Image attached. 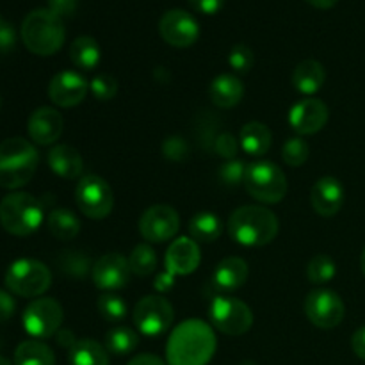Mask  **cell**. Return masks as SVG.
Returning <instances> with one entry per match:
<instances>
[{
  "label": "cell",
  "instance_id": "cell-17",
  "mask_svg": "<svg viewBox=\"0 0 365 365\" xmlns=\"http://www.w3.org/2000/svg\"><path fill=\"white\" fill-rule=\"evenodd\" d=\"M291 127L298 134L310 135L319 132L328 121V107L327 103L317 98H305L296 103L289 114Z\"/></svg>",
  "mask_w": 365,
  "mask_h": 365
},
{
  "label": "cell",
  "instance_id": "cell-29",
  "mask_svg": "<svg viewBox=\"0 0 365 365\" xmlns=\"http://www.w3.org/2000/svg\"><path fill=\"white\" fill-rule=\"evenodd\" d=\"M14 365H56V355L41 341H25L14 351Z\"/></svg>",
  "mask_w": 365,
  "mask_h": 365
},
{
  "label": "cell",
  "instance_id": "cell-7",
  "mask_svg": "<svg viewBox=\"0 0 365 365\" xmlns=\"http://www.w3.org/2000/svg\"><path fill=\"white\" fill-rule=\"evenodd\" d=\"M245 187L250 196L262 203H278L287 192V178L284 171L273 163L259 160L248 166L245 178Z\"/></svg>",
  "mask_w": 365,
  "mask_h": 365
},
{
  "label": "cell",
  "instance_id": "cell-23",
  "mask_svg": "<svg viewBox=\"0 0 365 365\" xmlns=\"http://www.w3.org/2000/svg\"><path fill=\"white\" fill-rule=\"evenodd\" d=\"M210 100L220 109H232L237 106L245 95V86L235 75L223 73L217 75L210 84Z\"/></svg>",
  "mask_w": 365,
  "mask_h": 365
},
{
  "label": "cell",
  "instance_id": "cell-16",
  "mask_svg": "<svg viewBox=\"0 0 365 365\" xmlns=\"http://www.w3.org/2000/svg\"><path fill=\"white\" fill-rule=\"evenodd\" d=\"M88 82L77 71L64 70L53 75L48 84V96L57 107H75L86 98Z\"/></svg>",
  "mask_w": 365,
  "mask_h": 365
},
{
  "label": "cell",
  "instance_id": "cell-6",
  "mask_svg": "<svg viewBox=\"0 0 365 365\" xmlns=\"http://www.w3.org/2000/svg\"><path fill=\"white\" fill-rule=\"evenodd\" d=\"M52 273L43 262L34 259H20L9 266L6 273V287L21 298H38L48 291Z\"/></svg>",
  "mask_w": 365,
  "mask_h": 365
},
{
  "label": "cell",
  "instance_id": "cell-2",
  "mask_svg": "<svg viewBox=\"0 0 365 365\" xmlns=\"http://www.w3.org/2000/svg\"><path fill=\"white\" fill-rule=\"evenodd\" d=\"M228 234L235 242L248 248L266 246L277 237L278 220L266 207H239L228 217Z\"/></svg>",
  "mask_w": 365,
  "mask_h": 365
},
{
  "label": "cell",
  "instance_id": "cell-4",
  "mask_svg": "<svg viewBox=\"0 0 365 365\" xmlns=\"http://www.w3.org/2000/svg\"><path fill=\"white\" fill-rule=\"evenodd\" d=\"M66 31L64 24L50 9H36L25 16L21 24L24 45L36 56H52L63 46Z\"/></svg>",
  "mask_w": 365,
  "mask_h": 365
},
{
  "label": "cell",
  "instance_id": "cell-18",
  "mask_svg": "<svg viewBox=\"0 0 365 365\" xmlns=\"http://www.w3.org/2000/svg\"><path fill=\"white\" fill-rule=\"evenodd\" d=\"M200 248L198 242L191 237H178L170 245L164 259L168 273L175 277H185L191 274L200 266Z\"/></svg>",
  "mask_w": 365,
  "mask_h": 365
},
{
  "label": "cell",
  "instance_id": "cell-39",
  "mask_svg": "<svg viewBox=\"0 0 365 365\" xmlns=\"http://www.w3.org/2000/svg\"><path fill=\"white\" fill-rule=\"evenodd\" d=\"M91 93L95 95V98L102 100V102H109L118 95V81L113 75H98L91 81Z\"/></svg>",
  "mask_w": 365,
  "mask_h": 365
},
{
  "label": "cell",
  "instance_id": "cell-49",
  "mask_svg": "<svg viewBox=\"0 0 365 365\" xmlns=\"http://www.w3.org/2000/svg\"><path fill=\"white\" fill-rule=\"evenodd\" d=\"M57 342H59V344L63 346V348L70 349L71 346H73L75 342H77V339H75L73 331H70V330H59V331H57Z\"/></svg>",
  "mask_w": 365,
  "mask_h": 365
},
{
  "label": "cell",
  "instance_id": "cell-20",
  "mask_svg": "<svg viewBox=\"0 0 365 365\" xmlns=\"http://www.w3.org/2000/svg\"><path fill=\"white\" fill-rule=\"evenodd\" d=\"M310 203L319 216H335L344 203V187L334 177L319 178L310 191Z\"/></svg>",
  "mask_w": 365,
  "mask_h": 365
},
{
  "label": "cell",
  "instance_id": "cell-42",
  "mask_svg": "<svg viewBox=\"0 0 365 365\" xmlns=\"http://www.w3.org/2000/svg\"><path fill=\"white\" fill-rule=\"evenodd\" d=\"M16 45V32L7 20L0 16V53H7Z\"/></svg>",
  "mask_w": 365,
  "mask_h": 365
},
{
  "label": "cell",
  "instance_id": "cell-1",
  "mask_svg": "<svg viewBox=\"0 0 365 365\" xmlns=\"http://www.w3.org/2000/svg\"><path fill=\"white\" fill-rule=\"evenodd\" d=\"M216 351L212 328L200 319L178 324L170 335L166 356L170 365H207Z\"/></svg>",
  "mask_w": 365,
  "mask_h": 365
},
{
  "label": "cell",
  "instance_id": "cell-54",
  "mask_svg": "<svg viewBox=\"0 0 365 365\" xmlns=\"http://www.w3.org/2000/svg\"><path fill=\"white\" fill-rule=\"evenodd\" d=\"M0 109H2V96H0Z\"/></svg>",
  "mask_w": 365,
  "mask_h": 365
},
{
  "label": "cell",
  "instance_id": "cell-21",
  "mask_svg": "<svg viewBox=\"0 0 365 365\" xmlns=\"http://www.w3.org/2000/svg\"><path fill=\"white\" fill-rule=\"evenodd\" d=\"M48 166L61 178L73 180L81 177L84 171V160L73 146L56 145L48 152Z\"/></svg>",
  "mask_w": 365,
  "mask_h": 365
},
{
  "label": "cell",
  "instance_id": "cell-13",
  "mask_svg": "<svg viewBox=\"0 0 365 365\" xmlns=\"http://www.w3.org/2000/svg\"><path fill=\"white\" fill-rule=\"evenodd\" d=\"M159 32L164 41L177 48H187L200 38V25L192 14L184 9H170L159 21Z\"/></svg>",
  "mask_w": 365,
  "mask_h": 365
},
{
  "label": "cell",
  "instance_id": "cell-28",
  "mask_svg": "<svg viewBox=\"0 0 365 365\" xmlns=\"http://www.w3.org/2000/svg\"><path fill=\"white\" fill-rule=\"evenodd\" d=\"M189 234L191 239L198 242H214L223 234V223L220 217L212 212H198L189 221Z\"/></svg>",
  "mask_w": 365,
  "mask_h": 365
},
{
  "label": "cell",
  "instance_id": "cell-24",
  "mask_svg": "<svg viewBox=\"0 0 365 365\" xmlns=\"http://www.w3.org/2000/svg\"><path fill=\"white\" fill-rule=\"evenodd\" d=\"M327 78L323 64L316 59H305L296 66L292 73V84L303 95H314L319 91Z\"/></svg>",
  "mask_w": 365,
  "mask_h": 365
},
{
  "label": "cell",
  "instance_id": "cell-47",
  "mask_svg": "<svg viewBox=\"0 0 365 365\" xmlns=\"http://www.w3.org/2000/svg\"><path fill=\"white\" fill-rule=\"evenodd\" d=\"M173 285H175V274L164 271V273L157 274L153 287H155V291L159 292H168L170 289H173Z\"/></svg>",
  "mask_w": 365,
  "mask_h": 365
},
{
  "label": "cell",
  "instance_id": "cell-15",
  "mask_svg": "<svg viewBox=\"0 0 365 365\" xmlns=\"http://www.w3.org/2000/svg\"><path fill=\"white\" fill-rule=\"evenodd\" d=\"M130 264L121 253H106L93 266V282L103 291L123 289L130 280Z\"/></svg>",
  "mask_w": 365,
  "mask_h": 365
},
{
  "label": "cell",
  "instance_id": "cell-41",
  "mask_svg": "<svg viewBox=\"0 0 365 365\" xmlns=\"http://www.w3.org/2000/svg\"><path fill=\"white\" fill-rule=\"evenodd\" d=\"M214 150H216L217 155L230 160L237 155L239 143L235 141V138L232 134H220L216 139H214Z\"/></svg>",
  "mask_w": 365,
  "mask_h": 365
},
{
  "label": "cell",
  "instance_id": "cell-30",
  "mask_svg": "<svg viewBox=\"0 0 365 365\" xmlns=\"http://www.w3.org/2000/svg\"><path fill=\"white\" fill-rule=\"evenodd\" d=\"M46 223H48L50 234L59 241H71L81 232V221L68 209H53Z\"/></svg>",
  "mask_w": 365,
  "mask_h": 365
},
{
  "label": "cell",
  "instance_id": "cell-10",
  "mask_svg": "<svg viewBox=\"0 0 365 365\" xmlns=\"http://www.w3.org/2000/svg\"><path fill=\"white\" fill-rule=\"evenodd\" d=\"M63 319V307L52 298H38L29 303L21 317L25 331L34 339H48L56 335Z\"/></svg>",
  "mask_w": 365,
  "mask_h": 365
},
{
  "label": "cell",
  "instance_id": "cell-22",
  "mask_svg": "<svg viewBox=\"0 0 365 365\" xmlns=\"http://www.w3.org/2000/svg\"><path fill=\"white\" fill-rule=\"evenodd\" d=\"M248 264L241 257H227L216 266L212 280L221 291H237L248 280Z\"/></svg>",
  "mask_w": 365,
  "mask_h": 365
},
{
  "label": "cell",
  "instance_id": "cell-50",
  "mask_svg": "<svg viewBox=\"0 0 365 365\" xmlns=\"http://www.w3.org/2000/svg\"><path fill=\"white\" fill-rule=\"evenodd\" d=\"M307 2L317 9H331V7L337 6L339 0H307Z\"/></svg>",
  "mask_w": 365,
  "mask_h": 365
},
{
  "label": "cell",
  "instance_id": "cell-31",
  "mask_svg": "<svg viewBox=\"0 0 365 365\" xmlns=\"http://www.w3.org/2000/svg\"><path fill=\"white\" fill-rule=\"evenodd\" d=\"M57 269L63 274L71 278H86L89 273H93L91 259L86 255L84 252H78V250H66V252H61L56 259Z\"/></svg>",
  "mask_w": 365,
  "mask_h": 365
},
{
  "label": "cell",
  "instance_id": "cell-48",
  "mask_svg": "<svg viewBox=\"0 0 365 365\" xmlns=\"http://www.w3.org/2000/svg\"><path fill=\"white\" fill-rule=\"evenodd\" d=\"M127 365H166V364H164L159 356L145 353V355H138L135 359H132Z\"/></svg>",
  "mask_w": 365,
  "mask_h": 365
},
{
  "label": "cell",
  "instance_id": "cell-46",
  "mask_svg": "<svg viewBox=\"0 0 365 365\" xmlns=\"http://www.w3.org/2000/svg\"><path fill=\"white\" fill-rule=\"evenodd\" d=\"M351 348L359 359L365 360V327L359 328L351 337Z\"/></svg>",
  "mask_w": 365,
  "mask_h": 365
},
{
  "label": "cell",
  "instance_id": "cell-53",
  "mask_svg": "<svg viewBox=\"0 0 365 365\" xmlns=\"http://www.w3.org/2000/svg\"><path fill=\"white\" fill-rule=\"evenodd\" d=\"M242 365H255V364H252V362H245Z\"/></svg>",
  "mask_w": 365,
  "mask_h": 365
},
{
  "label": "cell",
  "instance_id": "cell-51",
  "mask_svg": "<svg viewBox=\"0 0 365 365\" xmlns=\"http://www.w3.org/2000/svg\"><path fill=\"white\" fill-rule=\"evenodd\" d=\"M360 267H362V273H364V277H365V248H364V252H362V257H360Z\"/></svg>",
  "mask_w": 365,
  "mask_h": 365
},
{
  "label": "cell",
  "instance_id": "cell-3",
  "mask_svg": "<svg viewBox=\"0 0 365 365\" xmlns=\"http://www.w3.org/2000/svg\"><path fill=\"white\" fill-rule=\"evenodd\" d=\"M38 150L21 138L0 143V187L20 189L31 182L38 168Z\"/></svg>",
  "mask_w": 365,
  "mask_h": 365
},
{
  "label": "cell",
  "instance_id": "cell-27",
  "mask_svg": "<svg viewBox=\"0 0 365 365\" xmlns=\"http://www.w3.org/2000/svg\"><path fill=\"white\" fill-rule=\"evenodd\" d=\"M71 365H109V351L93 339H78L68 355Z\"/></svg>",
  "mask_w": 365,
  "mask_h": 365
},
{
  "label": "cell",
  "instance_id": "cell-43",
  "mask_svg": "<svg viewBox=\"0 0 365 365\" xmlns=\"http://www.w3.org/2000/svg\"><path fill=\"white\" fill-rule=\"evenodd\" d=\"M78 0H48V9L63 20V18L73 16L77 11Z\"/></svg>",
  "mask_w": 365,
  "mask_h": 365
},
{
  "label": "cell",
  "instance_id": "cell-26",
  "mask_svg": "<svg viewBox=\"0 0 365 365\" xmlns=\"http://www.w3.org/2000/svg\"><path fill=\"white\" fill-rule=\"evenodd\" d=\"M100 57H102V50H100V45L96 43V39L91 38V36H78L71 43L70 59L81 70H95L100 64Z\"/></svg>",
  "mask_w": 365,
  "mask_h": 365
},
{
  "label": "cell",
  "instance_id": "cell-40",
  "mask_svg": "<svg viewBox=\"0 0 365 365\" xmlns=\"http://www.w3.org/2000/svg\"><path fill=\"white\" fill-rule=\"evenodd\" d=\"M191 153L189 150V145L185 139L178 138V135H171L166 141L163 143V155L166 159L175 160V163H180V160H185Z\"/></svg>",
  "mask_w": 365,
  "mask_h": 365
},
{
  "label": "cell",
  "instance_id": "cell-35",
  "mask_svg": "<svg viewBox=\"0 0 365 365\" xmlns=\"http://www.w3.org/2000/svg\"><path fill=\"white\" fill-rule=\"evenodd\" d=\"M335 277V262L328 255H316L307 266V278L312 284H327Z\"/></svg>",
  "mask_w": 365,
  "mask_h": 365
},
{
  "label": "cell",
  "instance_id": "cell-36",
  "mask_svg": "<svg viewBox=\"0 0 365 365\" xmlns=\"http://www.w3.org/2000/svg\"><path fill=\"white\" fill-rule=\"evenodd\" d=\"M310 155V146L305 139L302 138H291L285 141L284 148H282V157L284 163L291 168L303 166Z\"/></svg>",
  "mask_w": 365,
  "mask_h": 365
},
{
  "label": "cell",
  "instance_id": "cell-38",
  "mask_svg": "<svg viewBox=\"0 0 365 365\" xmlns=\"http://www.w3.org/2000/svg\"><path fill=\"white\" fill-rule=\"evenodd\" d=\"M246 171H248V166H246L242 160H227V163L220 168L221 184H225L227 187H237L239 184H245Z\"/></svg>",
  "mask_w": 365,
  "mask_h": 365
},
{
  "label": "cell",
  "instance_id": "cell-32",
  "mask_svg": "<svg viewBox=\"0 0 365 365\" xmlns=\"http://www.w3.org/2000/svg\"><path fill=\"white\" fill-rule=\"evenodd\" d=\"M139 344V335L128 327H116L107 331L106 335V348L109 353L118 356L128 355L134 351Z\"/></svg>",
  "mask_w": 365,
  "mask_h": 365
},
{
  "label": "cell",
  "instance_id": "cell-44",
  "mask_svg": "<svg viewBox=\"0 0 365 365\" xmlns=\"http://www.w3.org/2000/svg\"><path fill=\"white\" fill-rule=\"evenodd\" d=\"M189 4L202 14H216L223 9L225 0H189Z\"/></svg>",
  "mask_w": 365,
  "mask_h": 365
},
{
  "label": "cell",
  "instance_id": "cell-34",
  "mask_svg": "<svg viewBox=\"0 0 365 365\" xmlns=\"http://www.w3.org/2000/svg\"><path fill=\"white\" fill-rule=\"evenodd\" d=\"M96 307H98L100 316L109 321V323H118V321L125 319L128 312L127 303L116 294H102L98 298Z\"/></svg>",
  "mask_w": 365,
  "mask_h": 365
},
{
  "label": "cell",
  "instance_id": "cell-45",
  "mask_svg": "<svg viewBox=\"0 0 365 365\" xmlns=\"http://www.w3.org/2000/svg\"><path fill=\"white\" fill-rule=\"evenodd\" d=\"M16 312V302L13 296L6 291H0V323L11 319Z\"/></svg>",
  "mask_w": 365,
  "mask_h": 365
},
{
  "label": "cell",
  "instance_id": "cell-11",
  "mask_svg": "<svg viewBox=\"0 0 365 365\" xmlns=\"http://www.w3.org/2000/svg\"><path fill=\"white\" fill-rule=\"evenodd\" d=\"M173 323V307L160 296H145L134 309V324L146 337H159Z\"/></svg>",
  "mask_w": 365,
  "mask_h": 365
},
{
  "label": "cell",
  "instance_id": "cell-8",
  "mask_svg": "<svg viewBox=\"0 0 365 365\" xmlns=\"http://www.w3.org/2000/svg\"><path fill=\"white\" fill-rule=\"evenodd\" d=\"M75 200L89 220H103L113 212L114 192L110 185L98 175H84L75 189Z\"/></svg>",
  "mask_w": 365,
  "mask_h": 365
},
{
  "label": "cell",
  "instance_id": "cell-9",
  "mask_svg": "<svg viewBox=\"0 0 365 365\" xmlns=\"http://www.w3.org/2000/svg\"><path fill=\"white\" fill-rule=\"evenodd\" d=\"M210 321L225 335H242L252 328L253 314L246 303L230 296H217L209 309Z\"/></svg>",
  "mask_w": 365,
  "mask_h": 365
},
{
  "label": "cell",
  "instance_id": "cell-5",
  "mask_svg": "<svg viewBox=\"0 0 365 365\" xmlns=\"http://www.w3.org/2000/svg\"><path fill=\"white\" fill-rule=\"evenodd\" d=\"M41 203L29 192H11L0 202V225L11 235H31L41 227Z\"/></svg>",
  "mask_w": 365,
  "mask_h": 365
},
{
  "label": "cell",
  "instance_id": "cell-37",
  "mask_svg": "<svg viewBox=\"0 0 365 365\" xmlns=\"http://www.w3.org/2000/svg\"><path fill=\"white\" fill-rule=\"evenodd\" d=\"M253 63H255V56H253L252 48L245 43H237L232 46L230 53H228V64L237 73H248L252 70Z\"/></svg>",
  "mask_w": 365,
  "mask_h": 365
},
{
  "label": "cell",
  "instance_id": "cell-19",
  "mask_svg": "<svg viewBox=\"0 0 365 365\" xmlns=\"http://www.w3.org/2000/svg\"><path fill=\"white\" fill-rule=\"evenodd\" d=\"M63 116L52 107H39L31 114L27 123L29 135L36 145H52L63 134Z\"/></svg>",
  "mask_w": 365,
  "mask_h": 365
},
{
  "label": "cell",
  "instance_id": "cell-12",
  "mask_svg": "<svg viewBox=\"0 0 365 365\" xmlns=\"http://www.w3.org/2000/svg\"><path fill=\"white\" fill-rule=\"evenodd\" d=\"M344 302L330 289H316L305 299V314L310 323L323 330L339 327L344 319Z\"/></svg>",
  "mask_w": 365,
  "mask_h": 365
},
{
  "label": "cell",
  "instance_id": "cell-14",
  "mask_svg": "<svg viewBox=\"0 0 365 365\" xmlns=\"http://www.w3.org/2000/svg\"><path fill=\"white\" fill-rule=\"evenodd\" d=\"M180 217L170 205H153L143 212L139 220V232L150 242H166L177 235Z\"/></svg>",
  "mask_w": 365,
  "mask_h": 365
},
{
  "label": "cell",
  "instance_id": "cell-33",
  "mask_svg": "<svg viewBox=\"0 0 365 365\" xmlns=\"http://www.w3.org/2000/svg\"><path fill=\"white\" fill-rule=\"evenodd\" d=\"M132 273L138 277H148L157 269V253L150 245H138L128 257Z\"/></svg>",
  "mask_w": 365,
  "mask_h": 365
},
{
  "label": "cell",
  "instance_id": "cell-52",
  "mask_svg": "<svg viewBox=\"0 0 365 365\" xmlns=\"http://www.w3.org/2000/svg\"><path fill=\"white\" fill-rule=\"evenodd\" d=\"M0 365H11L9 360H6L4 356H0Z\"/></svg>",
  "mask_w": 365,
  "mask_h": 365
},
{
  "label": "cell",
  "instance_id": "cell-25",
  "mask_svg": "<svg viewBox=\"0 0 365 365\" xmlns=\"http://www.w3.org/2000/svg\"><path fill=\"white\" fill-rule=\"evenodd\" d=\"M241 148L245 153L253 157H260L269 150L271 146V130L260 121H250L241 128Z\"/></svg>",
  "mask_w": 365,
  "mask_h": 365
}]
</instances>
